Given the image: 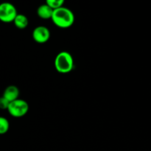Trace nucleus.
Wrapping results in <instances>:
<instances>
[{
	"label": "nucleus",
	"instance_id": "f257e3e1",
	"mask_svg": "<svg viewBox=\"0 0 151 151\" xmlns=\"http://www.w3.org/2000/svg\"><path fill=\"white\" fill-rule=\"evenodd\" d=\"M51 19L58 27L66 29L72 27L75 22V15L70 9L63 6L53 10Z\"/></svg>",
	"mask_w": 151,
	"mask_h": 151
},
{
	"label": "nucleus",
	"instance_id": "f03ea898",
	"mask_svg": "<svg viewBox=\"0 0 151 151\" xmlns=\"http://www.w3.org/2000/svg\"><path fill=\"white\" fill-rule=\"evenodd\" d=\"M54 65L55 69L59 73H69L74 68L73 58L69 52L62 51L56 55Z\"/></svg>",
	"mask_w": 151,
	"mask_h": 151
},
{
	"label": "nucleus",
	"instance_id": "7ed1b4c3",
	"mask_svg": "<svg viewBox=\"0 0 151 151\" xmlns=\"http://www.w3.org/2000/svg\"><path fill=\"white\" fill-rule=\"evenodd\" d=\"M7 110L12 116L20 118L27 114L29 111V105L24 100L17 99L14 101L10 102Z\"/></svg>",
	"mask_w": 151,
	"mask_h": 151
},
{
	"label": "nucleus",
	"instance_id": "20e7f679",
	"mask_svg": "<svg viewBox=\"0 0 151 151\" xmlns=\"http://www.w3.org/2000/svg\"><path fill=\"white\" fill-rule=\"evenodd\" d=\"M16 7L10 2H2L0 4V21L4 23L13 22L17 16Z\"/></svg>",
	"mask_w": 151,
	"mask_h": 151
},
{
	"label": "nucleus",
	"instance_id": "39448f33",
	"mask_svg": "<svg viewBox=\"0 0 151 151\" xmlns=\"http://www.w3.org/2000/svg\"><path fill=\"white\" fill-rule=\"evenodd\" d=\"M32 38L38 44H44L50 38V32L47 27L38 26L33 29L32 33Z\"/></svg>",
	"mask_w": 151,
	"mask_h": 151
},
{
	"label": "nucleus",
	"instance_id": "423d86ee",
	"mask_svg": "<svg viewBox=\"0 0 151 151\" xmlns=\"http://www.w3.org/2000/svg\"><path fill=\"white\" fill-rule=\"evenodd\" d=\"M19 88L16 86H9L4 89L3 93V97L7 99L9 102L14 101V100L19 99Z\"/></svg>",
	"mask_w": 151,
	"mask_h": 151
},
{
	"label": "nucleus",
	"instance_id": "0eeeda50",
	"mask_svg": "<svg viewBox=\"0 0 151 151\" xmlns=\"http://www.w3.org/2000/svg\"><path fill=\"white\" fill-rule=\"evenodd\" d=\"M52 13L53 9L47 4H41L37 9V15L42 19H51Z\"/></svg>",
	"mask_w": 151,
	"mask_h": 151
},
{
	"label": "nucleus",
	"instance_id": "6e6552de",
	"mask_svg": "<svg viewBox=\"0 0 151 151\" xmlns=\"http://www.w3.org/2000/svg\"><path fill=\"white\" fill-rule=\"evenodd\" d=\"M13 23L14 25L19 29H24L28 26L29 24V20H28L27 17L24 14H19L18 13L17 16L13 20Z\"/></svg>",
	"mask_w": 151,
	"mask_h": 151
},
{
	"label": "nucleus",
	"instance_id": "1a4fd4ad",
	"mask_svg": "<svg viewBox=\"0 0 151 151\" xmlns=\"http://www.w3.org/2000/svg\"><path fill=\"white\" fill-rule=\"evenodd\" d=\"M10 128V124L8 120L4 116H0V135L4 134L8 131Z\"/></svg>",
	"mask_w": 151,
	"mask_h": 151
},
{
	"label": "nucleus",
	"instance_id": "9d476101",
	"mask_svg": "<svg viewBox=\"0 0 151 151\" xmlns=\"http://www.w3.org/2000/svg\"><path fill=\"white\" fill-rule=\"evenodd\" d=\"M65 0H46V4L50 6L53 10L63 7Z\"/></svg>",
	"mask_w": 151,
	"mask_h": 151
},
{
	"label": "nucleus",
	"instance_id": "9b49d317",
	"mask_svg": "<svg viewBox=\"0 0 151 151\" xmlns=\"http://www.w3.org/2000/svg\"><path fill=\"white\" fill-rule=\"evenodd\" d=\"M9 104H10V102H9L7 99L4 98L3 96L0 97V109H7Z\"/></svg>",
	"mask_w": 151,
	"mask_h": 151
}]
</instances>
